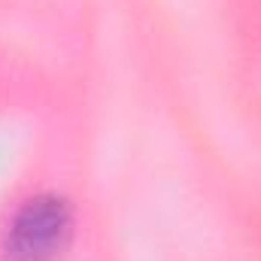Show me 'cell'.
Returning <instances> with one entry per match:
<instances>
[{
    "mask_svg": "<svg viewBox=\"0 0 261 261\" xmlns=\"http://www.w3.org/2000/svg\"><path fill=\"white\" fill-rule=\"evenodd\" d=\"M70 228L73 219L61 197H34L12 216L6 252L12 261H52L67 246Z\"/></svg>",
    "mask_w": 261,
    "mask_h": 261,
    "instance_id": "1",
    "label": "cell"
}]
</instances>
